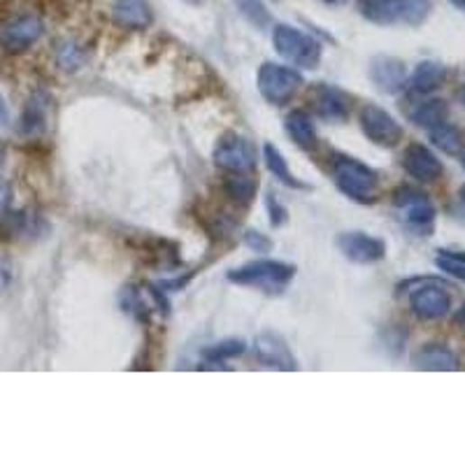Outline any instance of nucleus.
Returning <instances> with one entry per match:
<instances>
[{
	"mask_svg": "<svg viewBox=\"0 0 465 465\" xmlns=\"http://www.w3.org/2000/svg\"><path fill=\"white\" fill-rule=\"evenodd\" d=\"M331 178L333 184L338 187L342 196L349 200L360 203V205H370L377 200L379 191V175L366 166L363 161L347 154H335L331 159Z\"/></svg>",
	"mask_w": 465,
	"mask_h": 465,
	"instance_id": "f257e3e1",
	"label": "nucleus"
},
{
	"mask_svg": "<svg viewBox=\"0 0 465 465\" xmlns=\"http://www.w3.org/2000/svg\"><path fill=\"white\" fill-rule=\"evenodd\" d=\"M294 278L296 266L275 259H256L226 272V279L231 284L256 288L263 294H282L284 288L294 282Z\"/></svg>",
	"mask_w": 465,
	"mask_h": 465,
	"instance_id": "f03ea898",
	"label": "nucleus"
},
{
	"mask_svg": "<svg viewBox=\"0 0 465 465\" xmlns=\"http://www.w3.org/2000/svg\"><path fill=\"white\" fill-rule=\"evenodd\" d=\"M363 19L377 26H421L433 10L431 0H360Z\"/></svg>",
	"mask_w": 465,
	"mask_h": 465,
	"instance_id": "7ed1b4c3",
	"label": "nucleus"
},
{
	"mask_svg": "<svg viewBox=\"0 0 465 465\" xmlns=\"http://www.w3.org/2000/svg\"><path fill=\"white\" fill-rule=\"evenodd\" d=\"M272 45L288 66L316 70L322 63V42L288 23H278L272 28Z\"/></svg>",
	"mask_w": 465,
	"mask_h": 465,
	"instance_id": "20e7f679",
	"label": "nucleus"
},
{
	"mask_svg": "<svg viewBox=\"0 0 465 465\" xmlns=\"http://www.w3.org/2000/svg\"><path fill=\"white\" fill-rule=\"evenodd\" d=\"M449 284L440 279L424 278L410 279L400 284V294H410V310L415 312L416 319L421 322H438L451 312V296H449Z\"/></svg>",
	"mask_w": 465,
	"mask_h": 465,
	"instance_id": "39448f33",
	"label": "nucleus"
},
{
	"mask_svg": "<svg viewBox=\"0 0 465 465\" xmlns=\"http://www.w3.org/2000/svg\"><path fill=\"white\" fill-rule=\"evenodd\" d=\"M394 207L398 212V219L407 231L415 235H433L435 231V216L438 210L433 205L428 194L415 187H400L394 194Z\"/></svg>",
	"mask_w": 465,
	"mask_h": 465,
	"instance_id": "423d86ee",
	"label": "nucleus"
},
{
	"mask_svg": "<svg viewBox=\"0 0 465 465\" xmlns=\"http://www.w3.org/2000/svg\"><path fill=\"white\" fill-rule=\"evenodd\" d=\"M256 87L260 98L270 105H287L303 87V75L294 66L266 61L256 72Z\"/></svg>",
	"mask_w": 465,
	"mask_h": 465,
	"instance_id": "0eeeda50",
	"label": "nucleus"
},
{
	"mask_svg": "<svg viewBox=\"0 0 465 465\" xmlns=\"http://www.w3.org/2000/svg\"><path fill=\"white\" fill-rule=\"evenodd\" d=\"M335 247L347 260L356 266H372L387 256V242L363 231H342L335 238Z\"/></svg>",
	"mask_w": 465,
	"mask_h": 465,
	"instance_id": "6e6552de",
	"label": "nucleus"
},
{
	"mask_svg": "<svg viewBox=\"0 0 465 465\" xmlns=\"http://www.w3.org/2000/svg\"><path fill=\"white\" fill-rule=\"evenodd\" d=\"M214 166L222 170L238 175V172H251L256 168V150L254 144L238 133L223 135L214 147Z\"/></svg>",
	"mask_w": 465,
	"mask_h": 465,
	"instance_id": "1a4fd4ad",
	"label": "nucleus"
},
{
	"mask_svg": "<svg viewBox=\"0 0 465 465\" xmlns=\"http://www.w3.org/2000/svg\"><path fill=\"white\" fill-rule=\"evenodd\" d=\"M360 131L370 140L372 144L379 147H396L403 140V126L396 122V116L388 114L384 107L379 105H366L360 110Z\"/></svg>",
	"mask_w": 465,
	"mask_h": 465,
	"instance_id": "9d476101",
	"label": "nucleus"
},
{
	"mask_svg": "<svg viewBox=\"0 0 465 465\" xmlns=\"http://www.w3.org/2000/svg\"><path fill=\"white\" fill-rule=\"evenodd\" d=\"M312 112L331 123H342L349 116V96L333 84H316L310 91Z\"/></svg>",
	"mask_w": 465,
	"mask_h": 465,
	"instance_id": "9b49d317",
	"label": "nucleus"
},
{
	"mask_svg": "<svg viewBox=\"0 0 465 465\" xmlns=\"http://www.w3.org/2000/svg\"><path fill=\"white\" fill-rule=\"evenodd\" d=\"M45 33V26L33 14H23V17L12 19L5 26L0 28V45L10 51H23L33 47Z\"/></svg>",
	"mask_w": 465,
	"mask_h": 465,
	"instance_id": "f8f14e48",
	"label": "nucleus"
},
{
	"mask_svg": "<svg viewBox=\"0 0 465 465\" xmlns=\"http://www.w3.org/2000/svg\"><path fill=\"white\" fill-rule=\"evenodd\" d=\"M403 170L407 172L412 179H416V182L428 184V182H438V179L442 178L444 166L438 156L428 150L426 144L415 142L405 150Z\"/></svg>",
	"mask_w": 465,
	"mask_h": 465,
	"instance_id": "ddd939ff",
	"label": "nucleus"
},
{
	"mask_svg": "<svg viewBox=\"0 0 465 465\" xmlns=\"http://www.w3.org/2000/svg\"><path fill=\"white\" fill-rule=\"evenodd\" d=\"M254 354L260 366L266 368H275V370L284 372L298 368L296 356L291 354L288 344L284 342V338L278 335V333H260L259 338L254 340Z\"/></svg>",
	"mask_w": 465,
	"mask_h": 465,
	"instance_id": "4468645a",
	"label": "nucleus"
},
{
	"mask_svg": "<svg viewBox=\"0 0 465 465\" xmlns=\"http://www.w3.org/2000/svg\"><path fill=\"white\" fill-rule=\"evenodd\" d=\"M368 75H370L377 89L384 91V94L394 96L407 89V68L394 56H375L370 68H368Z\"/></svg>",
	"mask_w": 465,
	"mask_h": 465,
	"instance_id": "2eb2a0df",
	"label": "nucleus"
},
{
	"mask_svg": "<svg viewBox=\"0 0 465 465\" xmlns=\"http://www.w3.org/2000/svg\"><path fill=\"white\" fill-rule=\"evenodd\" d=\"M112 19L116 26L128 28V31H144L154 22V10L150 0H114Z\"/></svg>",
	"mask_w": 465,
	"mask_h": 465,
	"instance_id": "dca6fc26",
	"label": "nucleus"
},
{
	"mask_svg": "<svg viewBox=\"0 0 465 465\" xmlns=\"http://www.w3.org/2000/svg\"><path fill=\"white\" fill-rule=\"evenodd\" d=\"M415 366L428 372H454L459 370V356L451 347L440 342L424 344L415 354Z\"/></svg>",
	"mask_w": 465,
	"mask_h": 465,
	"instance_id": "f3484780",
	"label": "nucleus"
},
{
	"mask_svg": "<svg viewBox=\"0 0 465 465\" xmlns=\"http://www.w3.org/2000/svg\"><path fill=\"white\" fill-rule=\"evenodd\" d=\"M449 78V68L440 61H421L407 78V89L416 96H428L438 91Z\"/></svg>",
	"mask_w": 465,
	"mask_h": 465,
	"instance_id": "a211bd4d",
	"label": "nucleus"
},
{
	"mask_svg": "<svg viewBox=\"0 0 465 465\" xmlns=\"http://www.w3.org/2000/svg\"><path fill=\"white\" fill-rule=\"evenodd\" d=\"M284 131L291 140H294L296 147H300L303 151H315L319 147V133H316V126L312 122L310 112L305 110H291L284 119Z\"/></svg>",
	"mask_w": 465,
	"mask_h": 465,
	"instance_id": "6ab92c4d",
	"label": "nucleus"
},
{
	"mask_svg": "<svg viewBox=\"0 0 465 465\" xmlns=\"http://www.w3.org/2000/svg\"><path fill=\"white\" fill-rule=\"evenodd\" d=\"M407 119H410L415 126L424 128V131H431V128L449 122L447 100H442V98L419 100V103H415V105L407 110Z\"/></svg>",
	"mask_w": 465,
	"mask_h": 465,
	"instance_id": "aec40b11",
	"label": "nucleus"
},
{
	"mask_svg": "<svg viewBox=\"0 0 465 465\" xmlns=\"http://www.w3.org/2000/svg\"><path fill=\"white\" fill-rule=\"evenodd\" d=\"M263 161H266V168H268V170H270L272 178L279 179V182H282L284 187L300 188V191H303V188H310V187H307V184L300 182V179L296 178L294 172H291V168H288L287 159H284V154L278 150V147H275V144H270V142L263 144Z\"/></svg>",
	"mask_w": 465,
	"mask_h": 465,
	"instance_id": "412c9836",
	"label": "nucleus"
},
{
	"mask_svg": "<svg viewBox=\"0 0 465 465\" xmlns=\"http://www.w3.org/2000/svg\"><path fill=\"white\" fill-rule=\"evenodd\" d=\"M428 138H431V142L435 144L440 151H444V154H449V156H456L463 151L465 138L459 128L454 126V123L444 122V123H440V126L431 128V131H428Z\"/></svg>",
	"mask_w": 465,
	"mask_h": 465,
	"instance_id": "4be33fe9",
	"label": "nucleus"
},
{
	"mask_svg": "<svg viewBox=\"0 0 465 465\" xmlns=\"http://www.w3.org/2000/svg\"><path fill=\"white\" fill-rule=\"evenodd\" d=\"M223 188H226V196H231V200H235L238 205H250L256 194V179L250 178V172H238L226 179Z\"/></svg>",
	"mask_w": 465,
	"mask_h": 465,
	"instance_id": "5701e85b",
	"label": "nucleus"
},
{
	"mask_svg": "<svg viewBox=\"0 0 465 465\" xmlns=\"http://www.w3.org/2000/svg\"><path fill=\"white\" fill-rule=\"evenodd\" d=\"M247 351V344L242 340H222V342L207 344L200 356L207 360V363H223V360H231L235 356H242Z\"/></svg>",
	"mask_w": 465,
	"mask_h": 465,
	"instance_id": "b1692460",
	"label": "nucleus"
},
{
	"mask_svg": "<svg viewBox=\"0 0 465 465\" xmlns=\"http://www.w3.org/2000/svg\"><path fill=\"white\" fill-rule=\"evenodd\" d=\"M238 12L242 14L247 22L254 28H268L270 26V12H268L266 3L263 0H232Z\"/></svg>",
	"mask_w": 465,
	"mask_h": 465,
	"instance_id": "393cba45",
	"label": "nucleus"
},
{
	"mask_svg": "<svg viewBox=\"0 0 465 465\" xmlns=\"http://www.w3.org/2000/svg\"><path fill=\"white\" fill-rule=\"evenodd\" d=\"M435 266H438L444 275H451V278L465 282V259L456 256L451 250H440V254L435 256Z\"/></svg>",
	"mask_w": 465,
	"mask_h": 465,
	"instance_id": "a878e982",
	"label": "nucleus"
},
{
	"mask_svg": "<svg viewBox=\"0 0 465 465\" xmlns=\"http://www.w3.org/2000/svg\"><path fill=\"white\" fill-rule=\"evenodd\" d=\"M266 207H268V214H270V226L272 228H279L288 222V210L284 205L282 200L278 198L275 194H268L266 196Z\"/></svg>",
	"mask_w": 465,
	"mask_h": 465,
	"instance_id": "bb28decb",
	"label": "nucleus"
},
{
	"mask_svg": "<svg viewBox=\"0 0 465 465\" xmlns=\"http://www.w3.org/2000/svg\"><path fill=\"white\" fill-rule=\"evenodd\" d=\"M23 128H26V133H38L45 128V110L38 103L28 105L26 116H23Z\"/></svg>",
	"mask_w": 465,
	"mask_h": 465,
	"instance_id": "cd10ccee",
	"label": "nucleus"
},
{
	"mask_svg": "<svg viewBox=\"0 0 465 465\" xmlns=\"http://www.w3.org/2000/svg\"><path fill=\"white\" fill-rule=\"evenodd\" d=\"M244 244L250 247V250L260 251V254H266V251L272 250V240L266 238L260 231H247L244 232Z\"/></svg>",
	"mask_w": 465,
	"mask_h": 465,
	"instance_id": "c85d7f7f",
	"label": "nucleus"
},
{
	"mask_svg": "<svg viewBox=\"0 0 465 465\" xmlns=\"http://www.w3.org/2000/svg\"><path fill=\"white\" fill-rule=\"evenodd\" d=\"M5 123H7V105L3 94H0V126H5Z\"/></svg>",
	"mask_w": 465,
	"mask_h": 465,
	"instance_id": "c756f323",
	"label": "nucleus"
},
{
	"mask_svg": "<svg viewBox=\"0 0 465 465\" xmlns=\"http://www.w3.org/2000/svg\"><path fill=\"white\" fill-rule=\"evenodd\" d=\"M456 100H459V105L465 110V84H463V87H460L459 91H456Z\"/></svg>",
	"mask_w": 465,
	"mask_h": 465,
	"instance_id": "7c9ffc66",
	"label": "nucleus"
},
{
	"mask_svg": "<svg viewBox=\"0 0 465 465\" xmlns=\"http://www.w3.org/2000/svg\"><path fill=\"white\" fill-rule=\"evenodd\" d=\"M456 324L465 326V303H463V307H460V310H459V315H456Z\"/></svg>",
	"mask_w": 465,
	"mask_h": 465,
	"instance_id": "2f4dec72",
	"label": "nucleus"
},
{
	"mask_svg": "<svg viewBox=\"0 0 465 465\" xmlns=\"http://www.w3.org/2000/svg\"><path fill=\"white\" fill-rule=\"evenodd\" d=\"M322 3H326V5H333V7H338V5H344V3H349V0H322Z\"/></svg>",
	"mask_w": 465,
	"mask_h": 465,
	"instance_id": "473e14b6",
	"label": "nucleus"
},
{
	"mask_svg": "<svg viewBox=\"0 0 465 465\" xmlns=\"http://www.w3.org/2000/svg\"><path fill=\"white\" fill-rule=\"evenodd\" d=\"M460 166L465 168V151H460Z\"/></svg>",
	"mask_w": 465,
	"mask_h": 465,
	"instance_id": "72a5a7b5",
	"label": "nucleus"
},
{
	"mask_svg": "<svg viewBox=\"0 0 465 465\" xmlns=\"http://www.w3.org/2000/svg\"><path fill=\"white\" fill-rule=\"evenodd\" d=\"M460 198L465 200V187H460Z\"/></svg>",
	"mask_w": 465,
	"mask_h": 465,
	"instance_id": "f704fd0d",
	"label": "nucleus"
},
{
	"mask_svg": "<svg viewBox=\"0 0 465 465\" xmlns=\"http://www.w3.org/2000/svg\"><path fill=\"white\" fill-rule=\"evenodd\" d=\"M0 156H3V147H0Z\"/></svg>",
	"mask_w": 465,
	"mask_h": 465,
	"instance_id": "c9c22d12",
	"label": "nucleus"
}]
</instances>
